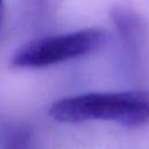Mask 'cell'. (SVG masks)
<instances>
[{
    "label": "cell",
    "mask_w": 149,
    "mask_h": 149,
    "mask_svg": "<svg viewBox=\"0 0 149 149\" xmlns=\"http://www.w3.org/2000/svg\"><path fill=\"white\" fill-rule=\"evenodd\" d=\"M106 42V31L98 28L44 36L17 49L12 57V65L15 68H44L94 52Z\"/></svg>",
    "instance_id": "7a4b0ae2"
},
{
    "label": "cell",
    "mask_w": 149,
    "mask_h": 149,
    "mask_svg": "<svg viewBox=\"0 0 149 149\" xmlns=\"http://www.w3.org/2000/svg\"><path fill=\"white\" fill-rule=\"evenodd\" d=\"M5 149H33L31 137L24 130H17L9 134Z\"/></svg>",
    "instance_id": "3957f363"
},
{
    "label": "cell",
    "mask_w": 149,
    "mask_h": 149,
    "mask_svg": "<svg viewBox=\"0 0 149 149\" xmlns=\"http://www.w3.org/2000/svg\"><path fill=\"white\" fill-rule=\"evenodd\" d=\"M3 13H5V5H3V0H0V26H1L2 20H3Z\"/></svg>",
    "instance_id": "277c9868"
},
{
    "label": "cell",
    "mask_w": 149,
    "mask_h": 149,
    "mask_svg": "<svg viewBox=\"0 0 149 149\" xmlns=\"http://www.w3.org/2000/svg\"><path fill=\"white\" fill-rule=\"evenodd\" d=\"M49 115L64 123L100 120L132 127L143 126L149 123V91L94 92L66 97L50 106Z\"/></svg>",
    "instance_id": "6da1fadb"
}]
</instances>
